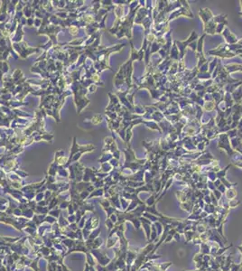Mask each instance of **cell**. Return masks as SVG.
<instances>
[{"mask_svg":"<svg viewBox=\"0 0 242 271\" xmlns=\"http://www.w3.org/2000/svg\"><path fill=\"white\" fill-rule=\"evenodd\" d=\"M241 5H242V1H241ZM239 14H240V15L242 16V12H241V13H239Z\"/></svg>","mask_w":242,"mask_h":271,"instance_id":"1","label":"cell"}]
</instances>
